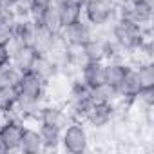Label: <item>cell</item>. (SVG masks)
Masks as SVG:
<instances>
[{
    "label": "cell",
    "instance_id": "cell-22",
    "mask_svg": "<svg viewBox=\"0 0 154 154\" xmlns=\"http://www.w3.org/2000/svg\"><path fill=\"white\" fill-rule=\"evenodd\" d=\"M132 67L136 69L140 87H154V63H152V60L140 62Z\"/></svg>",
    "mask_w": 154,
    "mask_h": 154
},
{
    "label": "cell",
    "instance_id": "cell-14",
    "mask_svg": "<svg viewBox=\"0 0 154 154\" xmlns=\"http://www.w3.org/2000/svg\"><path fill=\"white\" fill-rule=\"evenodd\" d=\"M20 152H24V154H40V152H44V145H42V138H40L38 129L24 125Z\"/></svg>",
    "mask_w": 154,
    "mask_h": 154
},
{
    "label": "cell",
    "instance_id": "cell-5",
    "mask_svg": "<svg viewBox=\"0 0 154 154\" xmlns=\"http://www.w3.org/2000/svg\"><path fill=\"white\" fill-rule=\"evenodd\" d=\"M17 89H18V94L20 96L45 102V96H47V82H44L42 78H38L33 71H27V72H22L20 74V80H18Z\"/></svg>",
    "mask_w": 154,
    "mask_h": 154
},
{
    "label": "cell",
    "instance_id": "cell-18",
    "mask_svg": "<svg viewBox=\"0 0 154 154\" xmlns=\"http://www.w3.org/2000/svg\"><path fill=\"white\" fill-rule=\"evenodd\" d=\"M129 69L127 62H105V84H109L114 91L118 89V85L123 82L125 72Z\"/></svg>",
    "mask_w": 154,
    "mask_h": 154
},
{
    "label": "cell",
    "instance_id": "cell-3",
    "mask_svg": "<svg viewBox=\"0 0 154 154\" xmlns=\"http://www.w3.org/2000/svg\"><path fill=\"white\" fill-rule=\"evenodd\" d=\"M89 131L87 125L84 122H76L72 120L65 129H62V145L60 149H63L69 154H82L85 150H89Z\"/></svg>",
    "mask_w": 154,
    "mask_h": 154
},
{
    "label": "cell",
    "instance_id": "cell-17",
    "mask_svg": "<svg viewBox=\"0 0 154 154\" xmlns=\"http://www.w3.org/2000/svg\"><path fill=\"white\" fill-rule=\"evenodd\" d=\"M56 40H58V36L56 35H53V33H49L47 29H44L40 24H36V27H35V33H33V38H31V45L40 53V54H45L54 44H56Z\"/></svg>",
    "mask_w": 154,
    "mask_h": 154
},
{
    "label": "cell",
    "instance_id": "cell-8",
    "mask_svg": "<svg viewBox=\"0 0 154 154\" xmlns=\"http://www.w3.org/2000/svg\"><path fill=\"white\" fill-rule=\"evenodd\" d=\"M96 29L84 18L76 20L72 24H67L60 31V40L62 42H76V44H85L89 38H93Z\"/></svg>",
    "mask_w": 154,
    "mask_h": 154
},
{
    "label": "cell",
    "instance_id": "cell-25",
    "mask_svg": "<svg viewBox=\"0 0 154 154\" xmlns=\"http://www.w3.org/2000/svg\"><path fill=\"white\" fill-rule=\"evenodd\" d=\"M132 102L134 107H154V87H140Z\"/></svg>",
    "mask_w": 154,
    "mask_h": 154
},
{
    "label": "cell",
    "instance_id": "cell-20",
    "mask_svg": "<svg viewBox=\"0 0 154 154\" xmlns=\"http://www.w3.org/2000/svg\"><path fill=\"white\" fill-rule=\"evenodd\" d=\"M85 62H105V44L102 36H93L84 44Z\"/></svg>",
    "mask_w": 154,
    "mask_h": 154
},
{
    "label": "cell",
    "instance_id": "cell-27",
    "mask_svg": "<svg viewBox=\"0 0 154 154\" xmlns=\"http://www.w3.org/2000/svg\"><path fill=\"white\" fill-rule=\"evenodd\" d=\"M11 63V49L9 44H2L0 42V67L9 65Z\"/></svg>",
    "mask_w": 154,
    "mask_h": 154
},
{
    "label": "cell",
    "instance_id": "cell-4",
    "mask_svg": "<svg viewBox=\"0 0 154 154\" xmlns=\"http://www.w3.org/2000/svg\"><path fill=\"white\" fill-rule=\"evenodd\" d=\"M9 49H11V65L20 72L31 71L35 58L40 54L31 44H24V42H18V40H11Z\"/></svg>",
    "mask_w": 154,
    "mask_h": 154
},
{
    "label": "cell",
    "instance_id": "cell-19",
    "mask_svg": "<svg viewBox=\"0 0 154 154\" xmlns=\"http://www.w3.org/2000/svg\"><path fill=\"white\" fill-rule=\"evenodd\" d=\"M15 24L17 15L13 9H2L0 8V42L9 44L15 36Z\"/></svg>",
    "mask_w": 154,
    "mask_h": 154
},
{
    "label": "cell",
    "instance_id": "cell-32",
    "mask_svg": "<svg viewBox=\"0 0 154 154\" xmlns=\"http://www.w3.org/2000/svg\"><path fill=\"white\" fill-rule=\"evenodd\" d=\"M72 2H82V0H72Z\"/></svg>",
    "mask_w": 154,
    "mask_h": 154
},
{
    "label": "cell",
    "instance_id": "cell-33",
    "mask_svg": "<svg viewBox=\"0 0 154 154\" xmlns=\"http://www.w3.org/2000/svg\"><path fill=\"white\" fill-rule=\"evenodd\" d=\"M84 2H85V0H82V4H84Z\"/></svg>",
    "mask_w": 154,
    "mask_h": 154
},
{
    "label": "cell",
    "instance_id": "cell-23",
    "mask_svg": "<svg viewBox=\"0 0 154 154\" xmlns=\"http://www.w3.org/2000/svg\"><path fill=\"white\" fill-rule=\"evenodd\" d=\"M18 89L13 85H0V111L9 112L18 100Z\"/></svg>",
    "mask_w": 154,
    "mask_h": 154
},
{
    "label": "cell",
    "instance_id": "cell-28",
    "mask_svg": "<svg viewBox=\"0 0 154 154\" xmlns=\"http://www.w3.org/2000/svg\"><path fill=\"white\" fill-rule=\"evenodd\" d=\"M15 6V0H0V8L2 9H11Z\"/></svg>",
    "mask_w": 154,
    "mask_h": 154
},
{
    "label": "cell",
    "instance_id": "cell-29",
    "mask_svg": "<svg viewBox=\"0 0 154 154\" xmlns=\"http://www.w3.org/2000/svg\"><path fill=\"white\" fill-rule=\"evenodd\" d=\"M132 4H149V6H154V0H129Z\"/></svg>",
    "mask_w": 154,
    "mask_h": 154
},
{
    "label": "cell",
    "instance_id": "cell-13",
    "mask_svg": "<svg viewBox=\"0 0 154 154\" xmlns=\"http://www.w3.org/2000/svg\"><path fill=\"white\" fill-rule=\"evenodd\" d=\"M31 71L38 76V78H42L44 82H51L54 76L60 74V69L53 63V60L47 54H38L35 58V62H33Z\"/></svg>",
    "mask_w": 154,
    "mask_h": 154
},
{
    "label": "cell",
    "instance_id": "cell-10",
    "mask_svg": "<svg viewBox=\"0 0 154 154\" xmlns=\"http://www.w3.org/2000/svg\"><path fill=\"white\" fill-rule=\"evenodd\" d=\"M22 132H24V122L18 118L8 116L4 123L0 125V136H2L8 152H17L20 150V141H22Z\"/></svg>",
    "mask_w": 154,
    "mask_h": 154
},
{
    "label": "cell",
    "instance_id": "cell-9",
    "mask_svg": "<svg viewBox=\"0 0 154 154\" xmlns=\"http://www.w3.org/2000/svg\"><path fill=\"white\" fill-rule=\"evenodd\" d=\"M114 122V111H112V102L111 103H93L89 112L84 118V123L89 125L94 131H102L109 127Z\"/></svg>",
    "mask_w": 154,
    "mask_h": 154
},
{
    "label": "cell",
    "instance_id": "cell-16",
    "mask_svg": "<svg viewBox=\"0 0 154 154\" xmlns=\"http://www.w3.org/2000/svg\"><path fill=\"white\" fill-rule=\"evenodd\" d=\"M36 24H40L44 29H47L49 33H53V35H60V31H62V20H60V15H58V9H56V4H49L44 11H42V15H40V18H38V22Z\"/></svg>",
    "mask_w": 154,
    "mask_h": 154
},
{
    "label": "cell",
    "instance_id": "cell-2",
    "mask_svg": "<svg viewBox=\"0 0 154 154\" xmlns=\"http://www.w3.org/2000/svg\"><path fill=\"white\" fill-rule=\"evenodd\" d=\"M82 17L94 29L109 27L118 17V4L114 0H85L82 4Z\"/></svg>",
    "mask_w": 154,
    "mask_h": 154
},
{
    "label": "cell",
    "instance_id": "cell-24",
    "mask_svg": "<svg viewBox=\"0 0 154 154\" xmlns=\"http://www.w3.org/2000/svg\"><path fill=\"white\" fill-rule=\"evenodd\" d=\"M20 74L22 72L17 71L11 63L0 67V85H13V87H17L18 80H20Z\"/></svg>",
    "mask_w": 154,
    "mask_h": 154
},
{
    "label": "cell",
    "instance_id": "cell-30",
    "mask_svg": "<svg viewBox=\"0 0 154 154\" xmlns=\"http://www.w3.org/2000/svg\"><path fill=\"white\" fill-rule=\"evenodd\" d=\"M0 154H8V147H6V143H4V140H2V136H0Z\"/></svg>",
    "mask_w": 154,
    "mask_h": 154
},
{
    "label": "cell",
    "instance_id": "cell-21",
    "mask_svg": "<svg viewBox=\"0 0 154 154\" xmlns=\"http://www.w3.org/2000/svg\"><path fill=\"white\" fill-rule=\"evenodd\" d=\"M116 96H118L116 91L109 84H105V82L89 89V98H91L93 103H111Z\"/></svg>",
    "mask_w": 154,
    "mask_h": 154
},
{
    "label": "cell",
    "instance_id": "cell-15",
    "mask_svg": "<svg viewBox=\"0 0 154 154\" xmlns=\"http://www.w3.org/2000/svg\"><path fill=\"white\" fill-rule=\"evenodd\" d=\"M38 132H40V138H42L44 152H51V150H58L60 149V145H62V129L40 123Z\"/></svg>",
    "mask_w": 154,
    "mask_h": 154
},
{
    "label": "cell",
    "instance_id": "cell-11",
    "mask_svg": "<svg viewBox=\"0 0 154 154\" xmlns=\"http://www.w3.org/2000/svg\"><path fill=\"white\" fill-rule=\"evenodd\" d=\"M105 62H85L80 71H78V78L91 89L105 82Z\"/></svg>",
    "mask_w": 154,
    "mask_h": 154
},
{
    "label": "cell",
    "instance_id": "cell-26",
    "mask_svg": "<svg viewBox=\"0 0 154 154\" xmlns=\"http://www.w3.org/2000/svg\"><path fill=\"white\" fill-rule=\"evenodd\" d=\"M33 6V0H15V6L11 8L17 15V18H22V17H29V9Z\"/></svg>",
    "mask_w": 154,
    "mask_h": 154
},
{
    "label": "cell",
    "instance_id": "cell-31",
    "mask_svg": "<svg viewBox=\"0 0 154 154\" xmlns=\"http://www.w3.org/2000/svg\"><path fill=\"white\" fill-rule=\"evenodd\" d=\"M114 2H116V4H120V2H125V0H114Z\"/></svg>",
    "mask_w": 154,
    "mask_h": 154
},
{
    "label": "cell",
    "instance_id": "cell-12",
    "mask_svg": "<svg viewBox=\"0 0 154 154\" xmlns=\"http://www.w3.org/2000/svg\"><path fill=\"white\" fill-rule=\"evenodd\" d=\"M56 9L62 20V26L72 24L76 20L84 18L82 17V2H72V0H56Z\"/></svg>",
    "mask_w": 154,
    "mask_h": 154
},
{
    "label": "cell",
    "instance_id": "cell-7",
    "mask_svg": "<svg viewBox=\"0 0 154 154\" xmlns=\"http://www.w3.org/2000/svg\"><path fill=\"white\" fill-rule=\"evenodd\" d=\"M36 120H38V123L53 125V127H58V129H65L72 122L65 105H60V103H44Z\"/></svg>",
    "mask_w": 154,
    "mask_h": 154
},
{
    "label": "cell",
    "instance_id": "cell-6",
    "mask_svg": "<svg viewBox=\"0 0 154 154\" xmlns=\"http://www.w3.org/2000/svg\"><path fill=\"white\" fill-rule=\"evenodd\" d=\"M154 6H149V4H132L129 0L125 2H120L118 4V17H123V18H129L131 22L141 26V27H147L152 24V17H154Z\"/></svg>",
    "mask_w": 154,
    "mask_h": 154
},
{
    "label": "cell",
    "instance_id": "cell-1",
    "mask_svg": "<svg viewBox=\"0 0 154 154\" xmlns=\"http://www.w3.org/2000/svg\"><path fill=\"white\" fill-rule=\"evenodd\" d=\"M109 36L127 51V54L131 51H134L141 42L143 38L147 36H152V27L147 26V27H141L134 22H131L129 18H123V17H116V20L109 26Z\"/></svg>",
    "mask_w": 154,
    "mask_h": 154
}]
</instances>
